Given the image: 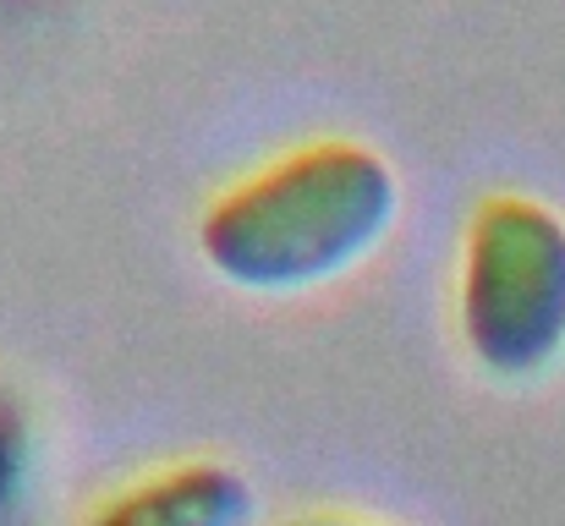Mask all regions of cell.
I'll list each match as a JSON object with an SVG mask.
<instances>
[{"mask_svg":"<svg viewBox=\"0 0 565 526\" xmlns=\"http://www.w3.org/2000/svg\"><path fill=\"white\" fill-rule=\"evenodd\" d=\"M33 417L28 400L0 384V526H22L28 516V494H33Z\"/></svg>","mask_w":565,"mask_h":526,"instance_id":"obj_4","label":"cell"},{"mask_svg":"<svg viewBox=\"0 0 565 526\" xmlns=\"http://www.w3.org/2000/svg\"><path fill=\"white\" fill-rule=\"evenodd\" d=\"M286 526H379V522H358V516H297Z\"/></svg>","mask_w":565,"mask_h":526,"instance_id":"obj_5","label":"cell"},{"mask_svg":"<svg viewBox=\"0 0 565 526\" xmlns=\"http://www.w3.org/2000/svg\"><path fill=\"white\" fill-rule=\"evenodd\" d=\"M253 522V483L242 466L220 455L171 461L105 494L83 526H247Z\"/></svg>","mask_w":565,"mask_h":526,"instance_id":"obj_3","label":"cell"},{"mask_svg":"<svg viewBox=\"0 0 565 526\" xmlns=\"http://www.w3.org/2000/svg\"><path fill=\"white\" fill-rule=\"evenodd\" d=\"M456 319L467 351L500 373H544L565 351V214L533 192L478 197L461 236Z\"/></svg>","mask_w":565,"mask_h":526,"instance_id":"obj_2","label":"cell"},{"mask_svg":"<svg viewBox=\"0 0 565 526\" xmlns=\"http://www.w3.org/2000/svg\"><path fill=\"white\" fill-rule=\"evenodd\" d=\"M395 203L401 181L374 143L319 132L220 186L198 214V247L236 286L291 291L358 264Z\"/></svg>","mask_w":565,"mask_h":526,"instance_id":"obj_1","label":"cell"}]
</instances>
